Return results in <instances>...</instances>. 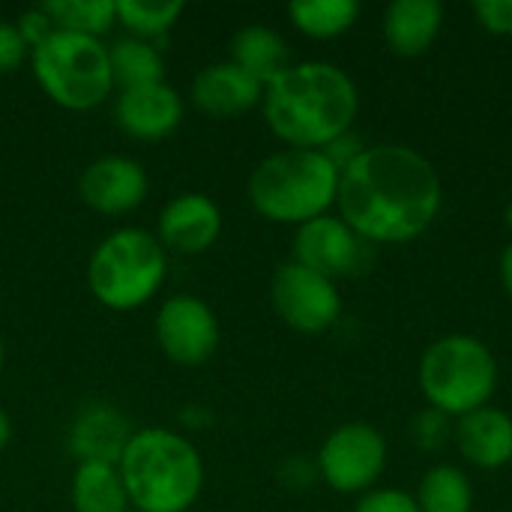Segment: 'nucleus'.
Instances as JSON below:
<instances>
[{
    "label": "nucleus",
    "instance_id": "f257e3e1",
    "mask_svg": "<svg viewBox=\"0 0 512 512\" xmlns=\"http://www.w3.org/2000/svg\"><path fill=\"white\" fill-rule=\"evenodd\" d=\"M339 219L369 246L420 240L444 207L438 168L408 144H369L342 174Z\"/></svg>",
    "mask_w": 512,
    "mask_h": 512
},
{
    "label": "nucleus",
    "instance_id": "f03ea898",
    "mask_svg": "<svg viewBox=\"0 0 512 512\" xmlns=\"http://www.w3.org/2000/svg\"><path fill=\"white\" fill-rule=\"evenodd\" d=\"M264 120L270 132L297 150H324L351 132L360 93L354 78L327 60L291 63L264 87Z\"/></svg>",
    "mask_w": 512,
    "mask_h": 512
},
{
    "label": "nucleus",
    "instance_id": "7ed1b4c3",
    "mask_svg": "<svg viewBox=\"0 0 512 512\" xmlns=\"http://www.w3.org/2000/svg\"><path fill=\"white\" fill-rule=\"evenodd\" d=\"M129 504L141 512H186L204 489V462L198 447L159 426L132 432L117 462Z\"/></svg>",
    "mask_w": 512,
    "mask_h": 512
},
{
    "label": "nucleus",
    "instance_id": "20e7f679",
    "mask_svg": "<svg viewBox=\"0 0 512 512\" xmlns=\"http://www.w3.org/2000/svg\"><path fill=\"white\" fill-rule=\"evenodd\" d=\"M339 168L324 150L285 147L249 174V201L258 216L279 225H306L327 216L339 195Z\"/></svg>",
    "mask_w": 512,
    "mask_h": 512
},
{
    "label": "nucleus",
    "instance_id": "39448f33",
    "mask_svg": "<svg viewBox=\"0 0 512 512\" xmlns=\"http://www.w3.org/2000/svg\"><path fill=\"white\" fill-rule=\"evenodd\" d=\"M498 360L492 348L468 333H447L435 339L417 366V384L429 408L459 420L477 408L492 405L498 393Z\"/></svg>",
    "mask_w": 512,
    "mask_h": 512
},
{
    "label": "nucleus",
    "instance_id": "423d86ee",
    "mask_svg": "<svg viewBox=\"0 0 512 512\" xmlns=\"http://www.w3.org/2000/svg\"><path fill=\"white\" fill-rule=\"evenodd\" d=\"M168 276V252L144 228L111 231L90 255L87 288L114 312H132L156 297Z\"/></svg>",
    "mask_w": 512,
    "mask_h": 512
},
{
    "label": "nucleus",
    "instance_id": "0eeeda50",
    "mask_svg": "<svg viewBox=\"0 0 512 512\" xmlns=\"http://www.w3.org/2000/svg\"><path fill=\"white\" fill-rule=\"evenodd\" d=\"M30 66L42 93L66 111H90L114 90L108 45L93 36L54 30L30 51Z\"/></svg>",
    "mask_w": 512,
    "mask_h": 512
},
{
    "label": "nucleus",
    "instance_id": "6e6552de",
    "mask_svg": "<svg viewBox=\"0 0 512 512\" xmlns=\"http://www.w3.org/2000/svg\"><path fill=\"white\" fill-rule=\"evenodd\" d=\"M318 477L339 495H366L387 468V438L378 426L354 420L336 426L318 456Z\"/></svg>",
    "mask_w": 512,
    "mask_h": 512
},
{
    "label": "nucleus",
    "instance_id": "1a4fd4ad",
    "mask_svg": "<svg viewBox=\"0 0 512 512\" xmlns=\"http://www.w3.org/2000/svg\"><path fill=\"white\" fill-rule=\"evenodd\" d=\"M270 300L276 315L303 336L327 333L342 318V294L336 282L297 261H285L273 273Z\"/></svg>",
    "mask_w": 512,
    "mask_h": 512
},
{
    "label": "nucleus",
    "instance_id": "9d476101",
    "mask_svg": "<svg viewBox=\"0 0 512 512\" xmlns=\"http://www.w3.org/2000/svg\"><path fill=\"white\" fill-rule=\"evenodd\" d=\"M156 342L162 354L186 369L204 366L219 348V321L210 303L192 294L168 297L156 312Z\"/></svg>",
    "mask_w": 512,
    "mask_h": 512
},
{
    "label": "nucleus",
    "instance_id": "9b49d317",
    "mask_svg": "<svg viewBox=\"0 0 512 512\" xmlns=\"http://www.w3.org/2000/svg\"><path fill=\"white\" fill-rule=\"evenodd\" d=\"M369 255V243H363L339 216H318L297 228L294 234V261L327 276L342 279L354 276Z\"/></svg>",
    "mask_w": 512,
    "mask_h": 512
},
{
    "label": "nucleus",
    "instance_id": "f8f14e48",
    "mask_svg": "<svg viewBox=\"0 0 512 512\" xmlns=\"http://www.w3.org/2000/svg\"><path fill=\"white\" fill-rule=\"evenodd\" d=\"M147 171L132 156H102L90 162L81 174V198L90 210L102 216H123L144 204L147 198Z\"/></svg>",
    "mask_w": 512,
    "mask_h": 512
},
{
    "label": "nucleus",
    "instance_id": "ddd939ff",
    "mask_svg": "<svg viewBox=\"0 0 512 512\" xmlns=\"http://www.w3.org/2000/svg\"><path fill=\"white\" fill-rule=\"evenodd\" d=\"M222 234V210L204 192H183L168 201L159 213L156 240L165 252L201 255Z\"/></svg>",
    "mask_w": 512,
    "mask_h": 512
},
{
    "label": "nucleus",
    "instance_id": "4468645a",
    "mask_svg": "<svg viewBox=\"0 0 512 512\" xmlns=\"http://www.w3.org/2000/svg\"><path fill=\"white\" fill-rule=\"evenodd\" d=\"M183 111L186 108H183L180 93L171 84L159 81V84L120 90L117 105H114V120L129 138L159 141V138H168L180 126Z\"/></svg>",
    "mask_w": 512,
    "mask_h": 512
},
{
    "label": "nucleus",
    "instance_id": "2eb2a0df",
    "mask_svg": "<svg viewBox=\"0 0 512 512\" xmlns=\"http://www.w3.org/2000/svg\"><path fill=\"white\" fill-rule=\"evenodd\" d=\"M261 99H264V84L231 60L210 63L192 78V105L216 120L249 114L255 105H261Z\"/></svg>",
    "mask_w": 512,
    "mask_h": 512
},
{
    "label": "nucleus",
    "instance_id": "dca6fc26",
    "mask_svg": "<svg viewBox=\"0 0 512 512\" xmlns=\"http://www.w3.org/2000/svg\"><path fill=\"white\" fill-rule=\"evenodd\" d=\"M453 444L459 456L480 471H501L512 462V417L486 405L456 420Z\"/></svg>",
    "mask_w": 512,
    "mask_h": 512
},
{
    "label": "nucleus",
    "instance_id": "f3484780",
    "mask_svg": "<svg viewBox=\"0 0 512 512\" xmlns=\"http://www.w3.org/2000/svg\"><path fill=\"white\" fill-rule=\"evenodd\" d=\"M444 30V6L438 0H393L384 9L381 33L396 57L426 54Z\"/></svg>",
    "mask_w": 512,
    "mask_h": 512
},
{
    "label": "nucleus",
    "instance_id": "a211bd4d",
    "mask_svg": "<svg viewBox=\"0 0 512 512\" xmlns=\"http://www.w3.org/2000/svg\"><path fill=\"white\" fill-rule=\"evenodd\" d=\"M129 438H132V432L120 411H114L111 405H90L72 423L69 447L78 456V462L117 465Z\"/></svg>",
    "mask_w": 512,
    "mask_h": 512
},
{
    "label": "nucleus",
    "instance_id": "6ab92c4d",
    "mask_svg": "<svg viewBox=\"0 0 512 512\" xmlns=\"http://www.w3.org/2000/svg\"><path fill=\"white\" fill-rule=\"evenodd\" d=\"M231 63L267 87L291 66V48L273 27L249 24L231 36Z\"/></svg>",
    "mask_w": 512,
    "mask_h": 512
},
{
    "label": "nucleus",
    "instance_id": "aec40b11",
    "mask_svg": "<svg viewBox=\"0 0 512 512\" xmlns=\"http://www.w3.org/2000/svg\"><path fill=\"white\" fill-rule=\"evenodd\" d=\"M129 495L117 465L78 462L72 474V510L75 512H129Z\"/></svg>",
    "mask_w": 512,
    "mask_h": 512
},
{
    "label": "nucleus",
    "instance_id": "412c9836",
    "mask_svg": "<svg viewBox=\"0 0 512 512\" xmlns=\"http://www.w3.org/2000/svg\"><path fill=\"white\" fill-rule=\"evenodd\" d=\"M108 60H111L114 87L120 90L165 81V57L147 39H138V36L117 39L114 45H108Z\"/></svg>",
    "mask_w": 512,
    "mask_h": 512
},
{
    "label": "nucleus",
    "instance_id": "4be33fe9",
    "mask_svg": "<svg viewBox=\"0 0 512 512\" xmlns=\"http://www.w3.org/2000/svg\"><path fill=\"white\" fill-rule=\"evenodd\" d=\"M414 501L420 512H474V486L459 465L438 462L423 474Z\"/></svg>",
    "mask_w": 512,
    "mask_h": 512
},
{
    "label": "nucleus",
    "instance_id": "5701e85b",
    "mask_svg": "<svg viewBox=\"0 0 512 512\" xmlns=\"http://www.w3.org/2000/svg\"><path fill=\"white\" fill-rule=\"evenodd\" d=\"M291 24L309 39H336L360 18L357 0H294L288 6Z\"/></svg>",
    "mask_w": 512,
    "mask_h": 512
},
{
    "label": "nucleus",
    "instance_id": "b1692460",
    "mask_svg": "<svg viewBox=\"0 0 512 512\" xmlns=\"http://www.w3.org/2000/svg\"><path fill=\"white\" fill-rule=\"evenodd\" d=\"M45 15L54 30L102 39L117 24V0H45Z\"/></svg>",
    "mask_w": 512,
    "mask_h": 512
},
{
    "label": "nucleus",
    "instance_id": "393cba45",
    "mask_svg": "<svg viewBox=\"0 0 512 512\" xmlns=\"http://www.w3.org/2000/svg\"><path fill=\"white\" fill-rule=\"evenodd\" d=\"M183 12V0H117V21L129 30V36L147 42L165 36Z\"/></svg>",
    "mask_w": 512,
    "mask_h": 512
},
{
    "label": "nucleus",
    "instance_id": "a878e982",
    "mask_svg": "<svg viewBox=\"0 0 512 512\" xmlns=\"http://www.w3.org/2000/svg\"><path fill=\"white\" fill-rule=\"evenodd\" d=\"M453 426L456 420L435 411V408H423L414 420H411V444L420 453L438 456L453 444Z\"/></svg>",
    "mask_w": 512,
    "mask_h": 512
},
{
    "label": "nucleus",
    "instance_id": "bb28decb",
    "mask_svg": "<svg viewBox=\"0 0 512 512\" xmlns=\"http://www.w3.org/2000/svg\"><path fill=\"white\" fill-rule=\"evenodd\" d=\"M354 512H420L417 501L405 489H372L357 498Z\"/></svg>",
    "mask_w": 512,
    "mask_h": 512
},
{
    "label": "nucleus",
    "instance_id": "cd10ccee",
    "mask_svg": "<svg viewBox=\"0 0 512 512\" xmlns=\"http://www.w3.org/2000/svg\"><path fill=\"white\" fill-rule=\"evenodd\" d=\"M474 15L492 36H512V0H477Z\"/></svg>",
    "mask_w": 512,
    "mask_h": 512
},
{
    "label": "nucleus",
    "instance_id": "c85d7f7f",
    "mask_svg": "<svg viewBox=\"0 0 512 512\" xmlns=\"http://www.w3.org/2000/svg\"><path fill=\"white\" fill-rule=\"evenodd\" d=\"M27 57H30V48H27V42L21 39L15 21H3V18H0V75L15 72Z\"/></svg>",
    "mask_w": 512,
    "mask_h": 512
},
{
    "label": "nucleus",
    "instance_id": "c756f323",
    "mask_svg": "<svg viewBox=\"0 0 512 512\" xmlns=\"http://www.w3.org/2000/svg\"><path fill=\"white\" fill-rule=\"evenodd\" d=\"M15 27H18L21 39L27 42V48H30V51H33L36 45H42V42L54 33V24H51V18L45 15V9H42V6H33V9L21 12V15H18V21H15Z\"/></svg>",
    "mask_w": 512,
    "mask_h": 512
},
{
    "label": "nucleus",
    "instance_id": "7c9ffc66",
    "mask_svg": "<svg viewBox=\"0 0 512 512\" xmlns=\"http://www.w3.org/2000/svg\"><path fill=\"white\" fill-rule=\"evenodd\" d=\"M318 480H321L318 477V465L312 459H306V456H291L279 468V483L288 486V489H297V492L315 486Z\"/></svg>",
    "mask_w": 512,
    "mask_h": 512
},
{
    "label": "nucleus",
    "instance_id": "2f4dec72",
    "mask_svg": "<svg viewBox=\"0 0 512 512\" xmlns=\"http://www.w3.org/2000/svg\"><path fill=\"white\" fill-rule=\"evenodd\" d=\"M369 144H363V138L357 135V132H345L342 138H336L330 147H324V153L330 156V162L339 168V171H345L363 150H366Z\"/></svg>",
    "mask_w": 512,
    "mask_h": 512
},
{
    "label": "nucleus",
    "instance_id": "473e14b6",
    "mask_svg": "<svg viewBox=\"0 0 512 512\" xmlns=\"http://www.w3.org/2000/svg\"><path fill=\"white\" fill-rule=\"evenodd\" d=\"M210 420H213V417H210L204 408H198V405H195V408H186V411L180 414V423H183L186 429H204Z\"/></svg>",
    "mask_w": 512,
    "mask_h": 512
},
{
    "label": "nucleus",
    "instance_id": "72a5a7b5",
    "mask_svg": "<svg viewBox=\"0 0 512 512\" xmlns=\"http://www.w3.org/2000/svg\"><path fill=\"white\" fill-rule=\"evenodd\" d=\"M498 273H501V285L507 291V297L512 300V243L501 252V264H498Z\"/></svg>",
    "mask_w": 512,
    "mask_h": 512
},
{
    "label": "nucleus",
    "instance_id": "f704fd0d",
    "mask_svg": "<svg viewBox=\"0 0 512 512\" xmlns=\"http://www.w3.org/2000/svg\"><path fill=\"white\" fill-rule=\"evenodd\" d=\"M9 441H12V420H9V414L0 408V450H6Z\"/></svg>",
    "mask_w": 512,
    "mask_h": 512
},
{
    "label": "nucleus",
    "instance_id": "c9c22d12",
    "mask_svg": "<svg viewBox=\"0 0 512 512\" xmlns=\"http://www.w3.org/2000/svg\"><path fill=\"white\" fill-rule=\"evenodd\" d=\"M504 225H507V231L512 234V201L507 204V210H504Z\"/></svg>",
    "mask_w": 512,
    "mask_h": 512
},
{
    "label": "nucleus",
    "instance_id": "e433bc0d",
    "mask_svg": "<svg viewBox=\"0 0 512 512\" xmlns=\"http://www.w3.org/2000/svg\"><path fill=\"white\" fill-rule=\"evenodd\" d=\"M3 366H6V348H3V339H0V375H3Z\"/></svg>",
    "mask_w": 512,
    "mask_h": 512
}]
</instances>
